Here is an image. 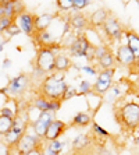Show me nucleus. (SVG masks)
I'll list each match as a JSON object with an SVG mask.
<instances>
[{
  "label": "nucleus",
  "mask_w": 139,
  "mask_h": 155,
  "mask_svg": "<svg viewBox=\"0 0 139 155\" xmlns=\"http://www.w3.org/2000/svg\"><path fill=\"white\" fill-rule=\"evenodd\" d=\"M67 81H65L64 74L61 73H52L45 77L42 83L38 87V94L43 95L47 99H56L61 101V97L67 88Z\"/></svg>",
  "instance_id": "nucleus-1"
},
{
  "label": "nucleus",
  "mask_w": 139,
  "mask_h": 155,
  "mask_svg": "<svg viewBox=\"0 0 139 155\" xmlns=\"http://www.w3.org/2000/svg\"><path fill=\"white\" fill-rule=\"evenodd\" d=\"M115 122L127 131H134L139 127V102L128 101L114 110Z\"/></svg>",
  "instance_id": "nucleus-2"
},
{
  "label": "nucleus",
  "mask_w": 139,
  "mask_h": 155,
  "mask_svg": "<svg viewBox=\"0 0 139 155\" xmlns=\"http://www.w3.org/2000/svg\"><path fill=\"white\" fill-rule=\"evenodd\" d=\"M29 123L31 122H29L27 110H20L18 115L15 116L14 120H13V126H11L10 131L3 137V141L11 150H14L15 145H17L18 141H20V138L27 133V130L29 129Z\"/></svg>",
  "instance_id": "nucleus-3"
},
{
  "label": "nucleus",
  "mask_w": 139,
  "mask_h": 155,
  "mask_svg": "<svg viewBox=\"0 0 139 155\" xmlns=\"http://www.w3.org/2000/svg\"><path fill=\"white\" fill-rule=\"evenodd\" d=\"M29 85H31V77L25 73H21L8 80V84L4 88L10 99H17V98L24 97L25 92L29 90Z\"/></svg>",
  "instance_id": "nucleus-4"
},
{
  "label": "nucleus",
  "mask_w": 139,
  "mask_h": 155,
  "mask_svg": "<svg viewBox=\"0 0 139 155\" xmlns=\"http://www.w3.org/2000/svg\"><path fill=\"white\" fill-rule=\"evenodd\" d=\"M115 69L99 70L96 78H95V83H93V94H96L97 97H103L110 90V87L114 84Z\"/></svg>",
  "instance_id": "nucleus-5"
},
{
  "label": "nucleus",
  "mask_w": 139,
  "mask_h": 155,
  "mask_svg": "<svg viewBox=\"0 0 139 155\" xmlns=\"http://www.w3.org/2000/svg\"><path fill=\"white\" fill-rule=\"evenodd\" d=\"M102 31H103V35L107 38L109 42H121L122 38H124V32L125 29L121 25L120 20L113 15H109L107 20L104 21L103 27H102Z\"/></svg>",
  "instance_id": "nucleus-6"
},
{
  "label": "nucleus",
  "mask_w": 139,
  "mask_h": 155,
  "mask_svg": "<svg viewBox=\"0 0 139 155\" xmlns=\"http://www.w3.org/2000/svg\"><path fill=\"white\" fill-rule=\"evenodd\" d=\"M43 138H40L39 136H36L31 129L27 130V133L20 138L18 144L15 145L14 148V152L17 155H22V154H27V152L32 151L35 148H39V147H43Z\"/></svg>",
  "instance_id": "nucleus-7"
},
{
  "label": "nucleus",
  "mask_w": 139,
  "mask_h": 155,
  "mask_svg": "<svg viewBox=\"0 0 139 155\" xmlns=\"http://www.w3.org/2000/svg\"><path fill=\"white\" fill-rule=\"evenodd\" d=\"M92 43L89 41V38L85 35V34H75L74 41L71 42V45L67 48L68 51V56L70 58H84L86 59V54H88V51L92 48Z\"/></svg>",
  "instance_id": "nucleus-8"
},
{
  "label": "nucleus",
  "mask_w": 139,
  "mask_h": 155,
  "mask_svg": "<svg viewBox=\"0 0 139 155\" xmlns=\"http://www.w3.org/2000/svg\"><path fill=\"white\" fill-rule=\"evenodd\" d=\"M54 59H56V54L50 51L49 48H39L35 61H33V66H36L46 76H49V74L54 73Z\"/></svg>",
  "instance_id": "nucleus-9"
},
{
  "label": "nucleus",
  "mask_w": 139,
  "mask_h": 155,
  "mask_svg": "<svg viewBox=\"0 0 139 155\" xmlns=\"http://www.w3.org/2000/svg\"><path fill=\"white\" fill-rule=\"evenodd\" d=\"M114 58L117 66H121V67H125V69L135 70L136 64H138V59L129 51V48L125 43H118L114 51Z\"/></svg>",
  "instance_id": "nucleus-10"
},
{
  "label": "nucleus",
  "mask_w": 139,
  "mask_h": 155,
  "mask_svg": "<svg viewBox=\"0 0 139 155\" xmlns=\"http://www.w3.org/2000/svg\"><path fill=\"white\" fill-rule=\"evenodd\" d=\"M54 119H56V115H53V113L40 112L39 116H38L33 122L29 123V129L32 130L36 136H39L40 138H43L45 137V134H46L47 127L50 126V123L53 122Z\"/></svg>",
  "instance_id": "nucleus-11"
},
{
  "label": "nucleus",
  "mask_w": 139,
  "mask_h": 155,
  "mask_svg": "<svg viewBox=\"0 0 139 155\" xmlns=\"http://www.w3.org/2000/svg\"><path fill=\"white\" fill-rule=\"evenodd\" d=\"M35 17L36 15L33 14V13L25 10L24 13H21V14L17 15V18H15V22H17V25L20 27L21 32L25 34L27 36H29V38H33V35L36 34Z\"/></svg>",
  "instance_id": "nucleus-12"
},
{
  "label": "nucleus",
  "mask_w": 139,
  "mask_h": 155,
  "mask_svg": "<svg viewBox=\"0 0 139 155\" xmlns=\"http://www.w3.org/2000/svg\"><path fill=\"white\" fill-rule=\"evenodd\" d=\"M67 21L75 34H82V31L89 28V20L84 11H70L67 14Z\"/></svg>",
  "instance_id": "nucleus-13"
},
{
  "label": "nucleus",
  "mask_w": 139,
  "mask_h": 155,
  "mask_svg": "<svg viewBox=\"0 0 139 155\" xmlns=\"http://www.w3.org/2000/svg\"><path fill=\"white\" fill-rule=\"evenodd\" d=\"M129 85L128 87H124L122 85V80H120V81H117V83H114L113 85L110 87V90L107 91L106 94L102 97V99H103L104 104L107 105H113L115 104V102L120 101V98L124 97L125 92L128 91Z\"/></svg>",
  "instance_id": "nucleus-14"
},
{
  "label": "nucleus",
  "mask_w": 139,
  "mask_h": 155,
  "mask_svg": "<svg viewBox=\"0 0 139 155\" xmlns=\"http://www.w3.org/2000/svg\"><path fill=\"white\" fill-rule=\"evenodd\" d=\"M68 124L65 122L60 119H54L53 122L50 123V126L47 127L46 130V134H45V137H43V141L46 143V141H54V140H58V138L65 133V130L68 129Z\"/></svg>",
  "instance_id": "nucleus-15"
},
{
  "label": "nucleus",
  "mask_w": 139,
  "mask_h": 155,
  "mask_svg": "<svg viewBox=\"0 0 139 155\" xmlns=\"http://www.w3.org/2000/svg\"><path fill=\"white\" fill-rule=\"evenodd\" d=\"M110 15V13L106 10V8L100 7V8H96L93 11L92 14L88 17L89 20V28H93V29H100L103 27L104 21L107 20V17Z\"/></svg>",
  "instance_id": "nucleus-16"
},
{
  "label": "nucleus",
  "mask_w": 139,
  "mask_h": 155,
  "mask_svg": "<svg viewBox=\"0 0 139 155\" xmlns=\"http://www.w3.org/2000/svg\"><path fill=\"white\" fill-rule=\"evenodd\" d=\"M93 123V115L89 112H77L72 117L71 123L68 124L70 127H75V129H84V127H88Z\"/></svg>",
  "instance_id": "nucleus-17"
},
{
  "label": "nucleus",
  "mask_w": 139,
  "mask_h": 155,
  "mask_svg": "<svg viewBox=\"0 0 139 155\" xmlns=\"http://www.w3.org/2000/svg\"><path fill=\"white\" fill-rule=\"evenodd\" d=\"M124 39L125 45L129 48V51L135 54V58L139 61V34L134 29H125Z\"/></svg>",
  "instance_id": "nucleus-18"
},
{
  "label": "nucleus",
  "mask_w": 139,
  "mask_h": 155,
  "mask_svg": "<svg viewBox=\"0 0 139 155\" xmlns=\"http://www.w3.org/2000/svg\"><path fill=\"white\" fill-rule=\"evenodd\" d=\"M71 67H72V60L67 53L60 52V53L56 54V59H54V73L65 74Z\"/></svg>",
  "instance_id": "nucleus-19"
},
{
  "label": "nucleus",
  "mask_w": 139,
  "mask_h": 155,
  "mask_svg": "<svg viewBox=\"0 0 139 155\" xmlns=\"http://www.w3.org/2000/svg\"><path fill=\"white\" fill-rule=\"evenodd\" d=\"M92 144V138H90L89 134L86 133H79L74 137V140L71 141V148L77 152L85 151L89 148V145Z\"/></svg>",
  "instance_id": "nucleus-20"
},
{
  "label": "nucleus",
  "mask_w": 139,
  "mask_h": 155,
  "mask_svg": "<svg viewBox=\"0 0 139 155\" xmlns=\"http://www.w3.org/2000/svg\"><path fill=\"white\" fill-rule=\"evenodd\" d=\"M67 143L68 141L60 140V138H58V140H54V141H46V143L43 144V152L46 155H60Z\"/></svg>",
  "instance_id": "nucleus-21"
},
{
  "label": "nucleus",
  "mask_w": 139,
  "mask_h": 155,
  "mask_svg": "<svg viewBox=\"0 0 139 155\" xmlns=\"http://www.w3.org/2000/svg\"><path fill=\"white\" fill-rule=\"evenodd\" d=\"M54 14H50V13H43L35 17V28L36 32H40V31H46L50 28V25L53 24L54 21Z\"/></svg>",
  "instance_id": "nucleus-22"
},
{
  "label": "nucleus",
  "mask_w": 139,
  "mask_h": 155,
  "mask_svg": "<svg viewBox=\"0 0 139 155\" xmlns=\"http://www.w3.org/2000/svg\"><path fill=\"white\" fill-rule=\"evenodd\" d=\"M96 66L99 67V70L115 69V67H117V63H115V58H114V51H113V49L107 51L99 60H96Z\"/></svg>",
  "instance_id": "nucleus-23"
},
{
  "label": "nucleus",
  "mask_w": 139,
  "mask_h": 155,
  "mask_svg": "<svg viewBox=\"0 0 139 155\" xmlns=\"http://www.w3.org/2000/svg\"><path fill=\"white\" fill-rule=\"evenodd\" d=\"M36 42V45L39 48H47L49 45H52L53 42H56V36L50 32L49 29L46 31H40V32H36L32 38Z\"/></svg>",
  "instance_id": "nucleus-24"
},
{
  "label": "nucleus",
  "mask_w": 139,
  "mask_h": 155,
  "mask_svg": "<svg viewBox=\"0 0 139 155\" xmlns=\"http://www.w3.org/2000/svg\"><path fill=\"white\" fill-rule=\"evenodd\" d=\"M49 101L47 98H45L43 95L38 94L31 102V106L33 109H36L38 112H49Z\"/></svg>",
  "instance_id": "nucleus-25"
},
{
  "label": "nucleus",
  "mask_w": 139,
  "mask_h": 155,
  "mask_svg": "<svg viewBox=\"0 0 139 155\" xmlns=\"http://www.w3.org/2000/svg\"><path fill=\"white\" fill-rule=\"evenodd\" d=\"M77 92L78 97H85L93 92V83H90L89 80H81L77 87Z\"/></svg>",
  "instance_id": "nucleus-26"
},
{
  "label": "nucleus",
  "mask_w": 139,
  "mask_h": 155,
  "mask_svg": "<svg viewBox=\"0 0 139 155\" xmlns=\"http://www.w3.org/2000/svg\"><path fill=\"white\" fill-rule=\"evenodd\" d=\"M90 126H92V134H93V136H96L99 140H106V138H110V133H109L104 127L100 126L97 122H93Z\"/></svg>",
  "instance_id": "nucleus-27"
},
{
  "label": "nucleus",
  "mask_w": 139,
  "mask_h": 155,
  "mask_svg": "<svg viewBox=\"0 0 139 155\" xmlns=\"http://www.w3.org/2000/svg\"><path fill=\"white\" fill-rule=\"evenodd\" d=\"M13 120H14V119L0 116V138H3L4 136L10 131L11 126H13Z\"/></svg>",
  "instance_id": "nucleus-28"
},
{
  "label": "nucleus",
  "mask_w": 139,
  "mask_h": 155,
  "mask_svg": "<svg viewBox=\"0 0 139 155\" xmlns=\"http://www.w3.org/2000/svg\"><path fill=\"white\" fill-rule=\"evenodd\" d=\"M57 8L60 13H70L74 8V0H56Z\"/></svg>",
  "instance_id": "nucleus-29"
},
{
  "label": "nucleus",
  "mask_w": 139,
  "mask_h": 155,
  "mask_svg": "<svg viewBox=\"0 0 139 155\" xmlns=\"http://www.w3.org/2000/svg\"><path fill=\"white\" fill-rule=\"evenodd\" d=\"M77 69H78L81 73L86 74V76L95 77V78H96L97 73H99V69H97L95 64H92V63H89V64H85V66H81V67H77Z\"/></svg>",
  "instance_id": "nucleus-30"
},
{
  "label": "nucleus",
  "mask_w": 139,
  "mask_h": 155,
  "mask_svg": "<svg viewBox=\"0 0 139 155\" xmlns=\"http://www.w3.org/2000/svg\"><path fill=\"white\" fill-rule=\"evenodd\" d=\"M20 34H21V29H20V27L17 25V22H13V24H11L10 25V28L7 29V31H6V32L3 34V35H6V42H8V41L10 39H13V38H14V36H17V35H20Z\"/></svg>",
  "instance_id": "nucleus-31"
},
{
  "label": "nucleus",
  "mask_w": 139,
  "mask_h": 155,
  "mask_svg": "<svg viewBox=\"0 0 139 155\" xmlns=\"http://www.w3.org/2000/svg\"><path fill=\"white\" fill-rule=\"evenodd\" d=\"M78 97V92H77V87L74 85H70L68 84L67 88H65L64 94H63V97H61V102H65V101H70V99H72V98Z\"/></svg>",
  "instance_id": "nucleus-32"
},
{
  "label": "nucleus",
  "mask_w": 139,
  "mask_h": 155,
  "mask_svg": "<svg viewBox=\"0 0 139 155\" xmlns=\"http://www.w3.org/2000/svg\"><path fill=\"white\" fill-rule=\"evenodd\" d=\"M15 21V18H10V17H0V35H3L13 22Z\"/></svg>",
  "instance_id": "nucleus-33"
},
{
  "label": "nucleus",
  "mask_w": 139,
  "mask_h": 155,
  "mask_svg": "<svg viewBox=\"0 0 139 155\" xmlns=\"http://www.w3.org/2000/svg\"><path fill=\"white\" fill-rule=\"evenodd\" d=\"M95 0H74V11H84L86 7H89Z\"/></svg>",
  "instance_id": "nucleus-34"
},
{
  "label": "nucleus",
  "mask_w": 139,
  "mask_h": 155,
  "mask_svg": "<svg viewBox=\"0 0 139 155\" xmlns=\"http://www.w3.org/2000/svg\"><path fill=\"white\" fill-rule=\"evenodd\" d=\"M29 77H31V80H36V81L40 84L43 80H45L46 74H45V73H43L40 69H38L36 66H32V73H31V76H29Z\"/></svg>",
  "instance_id": "nucleus-35"
},
{
  "label": "nucleus",
  "mask_w": 139,
  "mask_h": 155,
  "mask_svg": "<svg viewBox=\"0 0 139 155\" xmlns=\"http://www.w3.org/2000/svg\"><path fill=\"white\" fill-rule=\"evenodd\" d=\"M61 101H56V99H50L49 101V112L53 115H57V112L61 109Z\"/></svg>",
  "instance_id": "nucleus-36"
},
{
  "label": "nucleus",
  "mask_w": 139,
  "mask_h": 155,
  "mask_svg": "<svg viewBox=\"0 0 139 155\" xmlns=\"http://www.w3.org/2000/svg\"><path fill=\"white\" fill-rule=\"evenodd\" d=\"M13 152H14V150H11L3 141V138H0V155H11Z\"/></svg>",
  "instance_id": "nucleus-37"
},
{
  "label": "nucleus",
  "mask_w": 139,
  "mask_h": 155,
  "mask_svg": "<svg viewBox=\"0 0 139 155\" xmlns=\"http://www.w3.org/2000/svg\"><path fill=\"white\" fill-rule=\"evenodd\" d=\"M14 8H15V14L20 15L21 13L25 11V4L22 0H14Z\"/></svg>",
  "instance_id": "nucleus-38"
},
{
  "label": "nucleus",
  "mask_w": 139,
  "mask_h": 155,
  "mask_svg": "<svg viewBox=\"0 0 139 155\" xmlns=\"http://www.w3.org/2000/svg\"><path fill=\"white\" fill-rule=\"evenodd\" d=\"M99 155H117V154L113 152L111 150H109V148H106L104 145H102V147L99 148Z\"/></svg>",
  "instance_id": "nucleus-39"
},
{
  "label": "nucleus",
  "mask_w": 139,
  "mask_h": 155,
  "mask_svg": "<svg viewBox=\"0 0 139 155\" xmlns=\"http://www.w3.org/2000/svg\"><path fill=\"white\" fill-rule=\"evenodd\" d=\"M43 151V147H39V148H35V150H32V151L27 152V154H22V155H40Z\"/></svg>",
  "instance_id": "nucleus-40"
},
{
  "label": "nucleus",
  "mask_w": 139,
  "mask_h": 155,
  "mask_svg": "<svg viewBox=\"0 0 139 155\" xmlns=\"http://www.w3.org/2000/svg\"><path fill=\"white\" fill-rule=\"evenodd\" d=\"M11 64H13V60H11V59H8V58H6L3 60V64H2V67H3V69H8Z\"/></svg>",
  "instance_id": "nucleus-41"
},
{
  "label": "nucleus",
  "mask_w": 139,
  "mask_h": 155,
  "mask_svg": "<svg viewBox=\"0 0 139 155\" xmlns=\"http://www.w3.org/2000/svg\"><path fill=\"white\" fill-rule=\"evenodd\" d=\"M6 41H0V52H3L4 51V46H6Z\"/></svg>",
  "instance_id": "nucleus-42"
},
{
  "label": "nucleus",
  "mask_w": 139,
  "mask_h": 155,
  "mask_svg": "<svg viewBox=\"0 0 139 155\" xmlns=\"http://www.w3.org/2000/svg\"><path fill=\"white\" fill-rule=\"evenodd\" d=\"M134 143H135V145H138V147H139V136L134 137Z\"/></svg>",
  "instance_id": "nucleus-43"
},
{
  "label": "nucleus",
  "mask_w": 139,
  "mask_h": 155,
  "mask_svg": "<svg viewBox=\"0 0 139 155\" xmlns=\"http://www.w3.org/2000/svg\"><path fill=\"white\" fill-rule=\"evenodd\" d=\"M135 71H136V76H138V78H139V61H138V64H136V67H135Z\"/></svg>",
  "instance_id": "nucleus-44"
},
{
  "label": "nucleus",
  "mask_w": 139,
  "mask_h": 155,
  "mask_svg": "<svg viewBox=\"0 0 139 155\" xmlns=\"http://www.w3.org/2000/svg\"><path fill=\"white\" fill-rule=\"evenodd\" d=\"M0 95H7L6 94V88H0Z\"/></svg>",
  "instance_id": "nucleus-45"
},
{
  "label": "nucleus",
  "mask_w": 139,
  "mask_h": 155,
  "mask_svg": "<svg viewBox=\"0 0 139 155\" xmlns=\"http://www.w3.org/2000/svg\"><path fill=\"white\" fill-rule=\"evenodd\" d=\"M7 2H10V0H0V4H4V3H7Z\"/></svg>",
  "instance_id": "nucleus-46"
},
{
  "label": "nucleus",
  "mask_w": 139,
  "mask_h": 155,
  "mask_svg": "<svg viewBox=\"0 0 139 155\" xmlns=\"http://www.w3.org/2000/svg\"><path fill=\"white\" fill-rule=\"evenodd\" d=\"M135 3L138 4V7H139V0H135Z\"/></svg>",
  "instance_id": "nucleus-47"
},
{
  "label": "nucleus",
  "mask_w": 139,
  "mask_h": 155,
  "mask_svg": "<svg viewBox=\"0 0 139 155\" xmlns=\"http://www.w3.org/2000/svg\"><path fill=\"white\" fill-rule=\"evenodd\" d=\"M11 155H17V154H15V152H13V154H11Z\"/></svg>",
  "instance_id": "nucleus-48"
}]
</instances>
